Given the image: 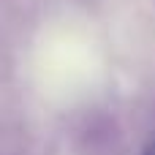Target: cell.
<instances>
[{
  "label": "cell",
  "mask_w": 155,
  "mask_h": 155,
  "mask_svg": "<svg viewBox=\"0 0 155 155\" xmlns=\"http://www.w3.org/2000/svg\"><path fill=\"white\" fill-rule=\"evenodd\" d=\"M142 155H155V142H147L144 150H142Z\"/></svg>",
  "instance_id": "cell-1"
}]
</instances>
